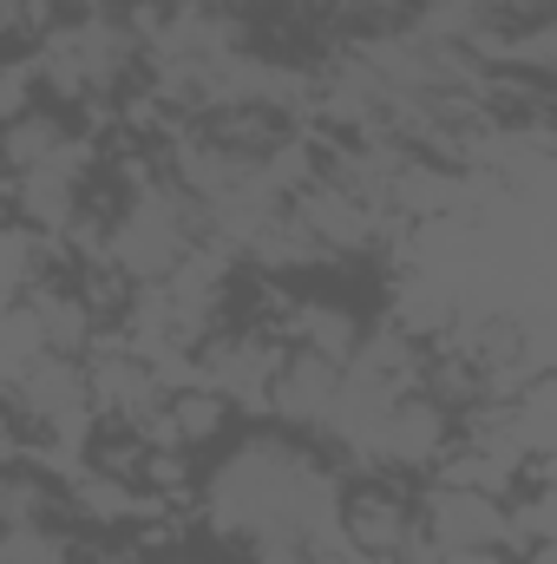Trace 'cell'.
<instances>
[{"label":"cell","mask_w":557,"mask_h":564,"mask_svg":"<svg viewBox=\"0 0 557 564\" xmlns=\"http://www.w3.org/2000/svg\"><path fill=\"white\" fill-rule=\"evenodd\" d=\"M492 13H505V20H538V13H551L557 0H485Z\"/></svg>","instance_id":"6da1fadb"}]
</instances>
